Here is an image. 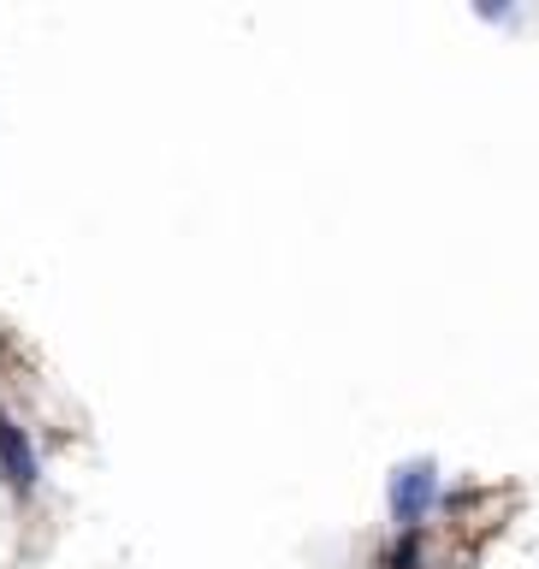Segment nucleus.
Returning <instances> with one entry per match:
<instances>
[{
    "instance_id": "3",
    "label": "nucleus",
    "mask_w": 539,
    "mask_h": 569,
    "mask_svg": "<svg viewBox=\"0 0 539 569\" xmlns=\"http://www.w3.org/2000/svg\"><path fill=\"white\" fill-rule=\"evenodd\" d=\"M386 569H421V533L409 528L398 546H391V558H386Z\"/></svg>"
},
{
    "instance_id": "2",
    "label": "nucleus",
    "mask_w": 539,
    "mask_h": 569,
    "mask_svg": "<svg viewBox=\"0 0 539 569\" xmlns=\"http://www.w3.org/2000/svg\"><path fill=\"white\" fill-rule=\"evenodd\" d=\"M0 475H7L12 492H30L36 487V451H30L24 427L7 421V416H0Z\"/></svg>"
},
{
    "instance_id": "1",
    "label": "nucleus",
    "mask_w": 539,
    "mask_h": 569,
    "mask_svg": "<svg viewBox=\"0 0 539 569\" xmlns=\"http://www.w3.org/2000/svg\"><path fill=\"white\" fill-rule=\"evenodd\" d=\"M433 498H439V469L433 462H403L398 475H391V516H398L403 528H416L427 510H433Z\"/></svg>"
}]
</instances>
